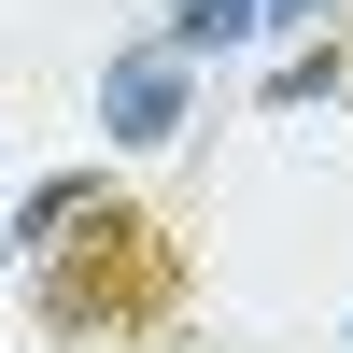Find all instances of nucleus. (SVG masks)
<instances>
[{
  "label": "nucleus",
  "mask_w": 353,
  "mask_h": 353,
  "mask_svg": "<svg viewBox=\"0 0 353 353\" xmlns=\"http://www.w3.org/2000/svg\"><path fill=\"white\" fill-rule=\"evenodd\" d=\"M184 283H198L184 226L141 212V198H113V184H85L71 226L43 241V325L71 339V353H99V339H156L170 311H184Z\"/></svg>",
  "instance_id": "1"
},
{
  "label": "nucleus",
  "mask_w": 353,
  "mask_h": 353,
  "mask_svg": "<svg viewBox=\"0 0 353 353\" xmlns=\"http://www.w3.org/2000/svg\"><path fill=\"white\" fill-rule=\"evenodd\" d=\"M99 113H113V141H128V156H156V141H184V57H170V43H156V57H128Z\"/></svg>",
  "instance_id": "2"
},
{
  "label": "nucleus",
  "mask_w": 353,
  "mask_h": 353,
  "mask_svg": "<svg viewBox=\"0 0 353 353\" xmlns=\"http://www.w3.org/2000/svg\"><path fill=\"white\" fill-rule=\"evenodd\" d=\"M254 28H269V0H184V14H170V57L184 43H254Z\"/></svg>",
  "instance_id": "3"
},
{
  "label": "nucleus",
  "mask_w": 353,
  "mask_h": 353,
  "mask_svg": "<svg viewBox=\"0 0 353 353\" xmlns=\"http://www.w3.org/2000/svg\"><path fill=\"white\" fill-rule=\"evenodd\" d=\"M269 14H311V0H269Z\"/></svg>",
  "instance_id": "4"
},
{
  "label": "nucleus",
  "mask_w": 353,
  "mask_h": 353,
  "mask_svg": "<svg viewBox=\"0 0 353 353\" xmlns=\"http://www.w3.org/2000/svg\"><path fill=\"white\" fill-rule=\"evenodd\" d=\"M0 254H14V226H0Z\"/></svg>",
  "instance_id": "5"
}]
</instances>
